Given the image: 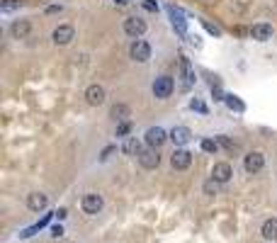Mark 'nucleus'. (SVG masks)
<instances>
[{
  "instance_id": "nucleus-1",
  "label": "nucleus",
  "mask_w": 277,
  "mask_h": 243,
  "mask_svg": "<svg viewBox=\"0 0 277 243\" xmlns=\"http://www.w3.org/2000/svg\"><path fill=\"white\" fill-rule=\"evenodd\" d=\"M177 78H180V90H183V93H190V90L194 88L197 75H194V68H192V64H190V58L187 56L177 58Z\"/></svg>"
},
{
  "instance_id": "nucleus-2",
  "label": "nucleus",
  "mask_w": 277,
  "mask_h": 243,
  "mask_svg": "<svg viewBox=\"0 0 277 243\" xmlns=\"http://www.w3.org/2000/svg\"><path fill=\"white\" fill-rule=\"evenodd\" d=\"M173 90H175V80L170 75H158L153 85H151V93H153L156 100H168L173 95Z\"/></svg>"
},
{
  "instance_id": "nucleus-3",
  "label": "nucleus",
  "mask_w": 277,
  "mask_h": 243,
  "mask_svg": "<svg viewBox=\"0 0 277 243\" xmlns=\"http://www.w3.org/2000/svg\"><path fill=\"white\" fill-rule=\"evenodd\" d=\"M102 207H105V199H102V195H97V192H85L83 199H81V209H83V214H88V216H97L102 212Z\"/></svg>"
},
{
  "instance_id": "nucleus-4",
  "label": "nucleus",
  "mask_w": 277,
  "mask_h": 243,
  "mask_svg": "<svg viewBox=\"0 0 277 243\" xmlns=\"http://www.w3.org/2000/svg\"><path fill=\"white\" fill-rule=\"evenodd\" d=\"M243 170L248 173V175H258L265 170V156L260 153V151H250L243 156Z\"/></svg>"
},
{
  "instance_id": "nucleus-5",
  "label": "nucleus",
  "mask_w": 277,
  "mask_h": 243,
  "mask_svg": "<svg viewBox=\"0 0 277 243\" xmlns=\"http://www.w3.org/2000/svg\"><path fill=\"white\" fill-rule=\"evenodd\" d=\"M122 29H124V34L131 39H141L144 34H146V19H141V17H127L124 19V25H122Z\"/></svg>"
},
{
  "instance_id": "nucleus-6",
  "label": "nucleus",
  "mask_w": 277,
  "mask_h": 243,
  "mask_svg": "<svg viewBox=\"0 0 277 243\" xmlns=\"http://www.w3.org/2000/svg\"><path fill=\"white\" fill-rule=\"evenodd\" d=\"M75 39V27L73 25H58V27L51 32V42L56 47H68Z\"/></svg>"
},
{
  "instance_id": "nucleus-7",
  "label": "nucleus",
  "mask_w": 277,
  "mask_h": 243,
  "mask_svg": "<svg viewBox=\"0 0 277 243\" xmlns=\"http://www.w3.org/2000/svg\"><path fill=\"white\" fill-rule=\"evenodd\" d=\"M168 139H170V134L163 127H148L146 134H144V141H146V146H151V149H161Z\"/></svg>"
},
{
  "instance_id": "nucleus-8",
  "label": "nucleus",
  "mask_w": 277,
  "mask_h": 243,
  "mask_svg": "<svg viewBox=\"0 0 277 243\" xmlns=\"http://www.w3.org/2000/svg\"><path fill=\"white\" fill-rule=\"evenodd\" d=\"M129 56L131 61H136V64H146L148 58H151V44L144 42V39H134L129 47Z\"/></svg>"
},
{
  "instance_id": "nucleus-9",
  "label": "nucleus",
  "mask_w": 277,
  "mask_h": 243,
  "mask_svg": "<svg viewBox=\"0 0 277 243\" xmlns=\"http://www.w3.org/2000/svg\"><path fill=\"white\" fill-rule=\"evenodd\" d=\"M138 158V166L144 170H156L158 166H161V153H158V149H141V153L136 156Z\"/></svg>"
},
{
  "instance_id": "nucleus-10",
  "label": "nucleus",
  "mask_w": 277,
  "mask_h": 243,
  "mask_svg": "<svg viewBox=\"0 0 277 243\" xmlns=\"http://www.w3.org/2000/svg\"><path fill=\"white\" fill-rule=\"evenodd\" d=\"M168 15H170V25L175 29L180 37H187V19H185V12L177 5H168Z\"/></svg>"
},
{
  "instance_id": "nucleus-11",
  "label": "nucleus",
  "mask_w": 277,
  "mask_h": 243,
  "mask_svg": "<svg viewBox=\"0 0 277 243\" xmlns=\"http://www.w3.org/2000/svg\"><path fill=\"white\" fill-rule=\"evenodd\" d=\"M105 100H107V93L100 83H92L85 88V103L90 107H100V105H105Z\"/></svg>"
},
{
  "instance_id": "nucleus-12",
  "label": "nucleus",
  "mask_w": 277,
  "mask_h": 243,
  "mask_svg": "<svg viewBox=\"0 0 277 243\" xmlns=\"http://www.w3.org/2000/svg\"><path fill=\"white\" fill-rule=\"evenodd\" d=\"M29 34H32V19L29 17L12 19V25H10V37L12 39H27Z\"/></svg>"
},
{
  "instance_id": "nucleus-13",
  "label": "nucleus",
  "mask_w": 277,
  "mask_h": 243,
  "mask_svg": "<svg viewBox=\"0 0 277 243\" xmlns=\"http://www.w3.org/2000/svg\"><path fill=\"white\" fill-rule=\"evenodd\" d=\"M170 166L175 170H187L192 166V153L187 149H175L173 151V156H170Z\"/></svg>"
},
{
  "instance_id": "nucleus-14",
  "label": "nucleus",
  "mask_w": 277,
  "mask_h": 243,
  "mask_svg": "<svg viewBox=\"0 0 277 243\" xmlns=\"http://www.w3.org/2000/svg\"><path fill=\"white\" fill-rule=\"evenodd\" d=\"M212 178L216 180L219 185H226V183L233 178V168H231V163H226V160H219V163H214Z\"/></svg>"
},
{
  "instance_id": "nucleus-15",
  "label": "nucleus",
  "mask_w": 277,
  "mask_h": 243,
  "mask_svg": "<svg viewBox=\"0 0 277 243\" xmlns=\"http://www.w3.org/2000/svg\"><path fill=\"white\" fill-rule=\"evenodd\" d=\"M168 134H170V141L175 144L177 149H183V146H187V144L192 141V131H190V127H173Z\"/></svg>"
},
{
  "instance_id": "nucleus-16",
  "label": "nucleus",
  "mask_w": 277,
  "mask_h": 243,
  "mask_svg": "<svg viewBox=\"0 0 277 243\" xmlns=\"http://www.w3.org/2000/svg\"><path fill=\"white\" fill-rule=\"evenodd\" d=\"M272 34H275V29L268 22H258V25L250 27V39H255V42H270Z\"/></svg>"
},
{
  "instance_id": "nucleus-17",
  "label": "nucleus",
  "mask_w": 277,
  "mask_h": 243,
  "mask_svg": "<svg viewBox=\"0 0 277 243\" xmlns=\"http://www.w3.org/2000/svg\"><path fill=\"white\" fill-rule=\"evenodd\" d=\"M46 207H49V197H46L44 192H32V195H27V209L29 212L39 214V212H44Z\"/></svg>"
},
{
  "instance_id": "nucleus-18",
  "label": "nucleus",
  "mask_w": 277,
  "mask_h": 243,
  "mask_svg": "<svg viewBox=\"0 0 277 243\" xmlns=\"http://www.w3.org/2000/svg\"><path fill=\"white\" fill-rule=\"evenodd\" d=\"M260 236H263L268 243L277 241V216H270V219L263 221V226H260Z\"/></svg>"
},
{
  "instance_id": "nucleus-19",
  "label": "nucleus",
  "mask_w": 277,
  "mask_h": 243,
  "mask_svg": "<svg viewBox=\"0 0 277 243\" xmlns=\"http://www.w3.org/2000/svg\"><path fill=\"white\" fill-rule=\"evenodd\" d=\"M110 117L114 121H127L131 117V107L129 105H124V103H114L110 107Z\"/></svg>"
},
{
  "instance_id": "nucleus-20",
  "label": "nucleus",
  "mask_w": 277,
  "mask_h": 243,
  "mask_svg": "<svg viewBox=\"0 0 277 243\" xmlns=\"http://www.w3.org/2000/svg\"><path fill=\"white\" fill-rule=\"evenodd\" d=\"M122 153H124V156H138V153H141V141H138L136 136L124 139V144H122Z\"/></svg>"
},
{
  "instance_id": "nucleus-21",
  "label": "nucleus",
  "mask_w": 277,
  "mask_h": 243,
  "mask_svg": "<svg viewBox=\"0 0 277 243\" xmlns=\"http://www.w3.org/2000/svg\"><path fill=\"white\" fill-rule=\"evenodd\" d=\"M131 129H134V121H131V119L117 121V127H114V136H117V139H129Z\"/></svg>"
},
{
  "instance_id": "nucleus-22",
  "label": "nucleus",
  "mask_w": 277,
  "mask_h": 243,
  "mask_svg": "<svg viewBox=\"0 0 277 243\" xmlns=\"http://www.w3.org/2000/svg\"><path fill=\"white\" fill-rule=\"evenodd\" d=\"M27 5V0H3L0 3V10H3V15H10V12H17Z\"/></svg>"
},
{
  "instance_id": "nucleus-23",
  "label": "nucleus",
  "mask_w": 277,
  "mask_h": 243,
  "mask_svg": "<svg viewBox=\"0 0 277 243\" xmlns=\"http://www.w3.org/2000/svg\"><path fill=\"white\" fill-rule=\"evenodd\" d=\"M224 105H226V107H229L231 112H246V105H243V100H241V97H236V95H226V97H224Z\"/></svg>"
},
{
  "instance_id": "nucleus-24",
  "label": "nucleus",
  "mask_w": 277,
  "mask_h": 243,
  "mask_svg": "<svg viewBox=\"0 0 277 243\" xmlns=\"http://www.w3.org/2000/svg\"><path fill=\"white\" fill-rule=\"evenodd\" d=\"M253 8V0H231V12L233 15H246Z\"/></svg>"
},
{
  "instance_id": "nucleus-25",
  "label": "nucleus",
  "mask_w": 277,
  "mask_h": 243,
  "mask_svg": "<svg viewBox=\"0 0 277 243\" xmlns=\"http://www.w3.org/2000/svg\"><path fill=\"white\" fill-rule=\"evenodd\" d=\"M200 149L204 151V153H219V149H222V144H219V141L216 139H202L200 141Z\"/></svg>"
},
{
  "instance_id": "nucleus-26",
  "label": "nucleus",
  "mask_w": 277,
  "mask_h": 243,
  "mask_svg": "<svg viewBox=\"0 0 277 243\" xmlns=\"http://www.w3.org/2000/svg\"><path fill=\"white\" fill-rule=\"evenodd\" d=\"M202 192L207 197H216L219 195V183L214 178H209V180H204V185H202Z\"/></svg>"
},
{
  "instance_id": "nucleus-27",
  "label": "nucleus",
  "mask_w": 277,
  "mask_h": 243,
  "mask_svg": "<svg viewBox=\"0 0 277 243\" xmlns=\"http://www.w3.org/2000/svg\"><path fill=\"white\" fill-rule=\"evenodd\" d=\"M216 141H219V144H222V149H226L229 153L239 151V144H236V141H231L229 136H224V134H219V136H216Z\"/></svg>"
},
{
  "instance_id": "nucleus-28",
  "label": "nucleus",
  "mask_w": 277,
  "mask_h": 243,
  "mask_svg": "<svg viewBox=\"0 0 277 243\" xmlns=\"http://www.w3.org/2000/svg\"><path fill=\"white\" fill-rule=\"evenodd\" d=\"M190 110H192V112H200V114L209 112V110H207V105H204L200 97H192V100H190Z\"/></svg>"
},
{
  "instance_id": "nucleus-29",
  "label": "nucleus",
  "mask_w": 277,
  "mask_h": 243,
  "mask_svg": "<svg viewBox=\"0 0 277 243\" xmlns=\"http://www.w3.org/2000/svg\"><path fill=\"white\" fill-rule=\"evenodd\" d=\"M202 27L212 34V37H222V29L216 27V25H212V22H207V19H202Z\"/></svg>"
},
{
  "instance_id": "nucleus-30",
  "label": "nucleus",
  "mask_w": 277,
  "mask_h": 243,
  "mask_svg": "<svg viewBox=\"0 0 277 243\" xmlns=\"http://www.w3.org/2000/svg\"><path fill=\"white\" fill-rule=\"evenodd\" d=\"M114 151H117V146H107V149L102 151V153H100V160H102V163H105V160L110 158V156L114 153Z\"/></svg>"
},
{
  "instance_id": "nucleus-31",
  "label": "nucleus",
  "mask_w": 277,
  "mask_h": 243,
  "mask_svg": "<svg viewBox=\"0 0 277 243\" xmlns=\"http://www.w3.org/2000/svg\"><path fill=\"white\" fill-rule=\"evenodd\" d=\"M61 10H64V5H61V3H54V5L46 8V15H56V12H61Z\"/></svg>"
},
{
  "instance_id": "nucleus-32",
  "label": "nucleus",
  "mask_w": 277,
  "mask_h": 243,
  "mask_svg": "<svg viewBox=\"0 0 277 243\" xmlns=\"http://www.w3.org/2000/svg\"><path fill=\"white\" fill-rule=\"evenodd\" d=\"M144 8H146L148 12H158V3L156 0H144Z\"/></svg>"
},
{
  "instance_id": "nucleus-33",
  "label": "nucleus",
  "mask_w": 277,
  "mask_h": 243,
  "mask_svg": "<svg viewBox=\"0 0 277 243\" xmlns=\"http://www.w3.org/2000/svg\"><path fill=\"white\" fill-rule=\"evenodd\" d=\"M51 236H54V238H61V236H64V226L54 224V226H51Z\"/></svg>"
},
{
  "instance_id": "nucleus-34",
  "label": "nucleus",
  "mask_w": 277,
  "mask_h": 243,
  "mask_svg": "<svg viewBox=\"0 0 277 243\" xmlns=\"http://www.w3.org/2000/svg\"><path fill=\"white\" fill-rule=\"evenodd\" d=\"M233 34H236V37H246V34H248V37H250V27L246 29V27H241V25H239V27H233Z\"/></svg>"
},
{
  "instance_id": "nucleus-35",
  "label": "nucleus",
  "mask_w": 277,
  "mask_h": 243,
  "mask_svg": "<svg viewBox=\"0 0 277 243\" xmlns=\"http://www.w3.org/2000/svg\"><path fill=\"white\" fill-rule=\"evenodd\" d=\"M54 214H56V219H58V221H64L66 216H68V209H66V207H58Z\"/></svg>"
},
{
  "instance_id": "nucleus-36",
  "label": "nucleus",
  "mask_w": 277,
  "mask_h": 243,
  "mask_svg": "<svg viewBox=\"0 0 277 243\" xmlns=\"http://www.w3.org/2000/svg\"><path fill=\"white\" fill-rule=\"evenodd\" d=\"M75 66H88V54H81V56H73Z\"/></svg>"
},
{
  "instance_id": "nucleus-37",
  "label": "nucleus",
  "mask_w": 277,
  "mask_h": 243,
  "mask_svg": "<svg viewBox=\"0 0 277 243\" xmlns=\"http://www.w3.org/2000/svg\"><path fill=\"white\" fill-rule=\"evenodd\" d=\"M131 0H114V5H117V8H124V5H129Z\"/></svg>"
}]
</instances>
